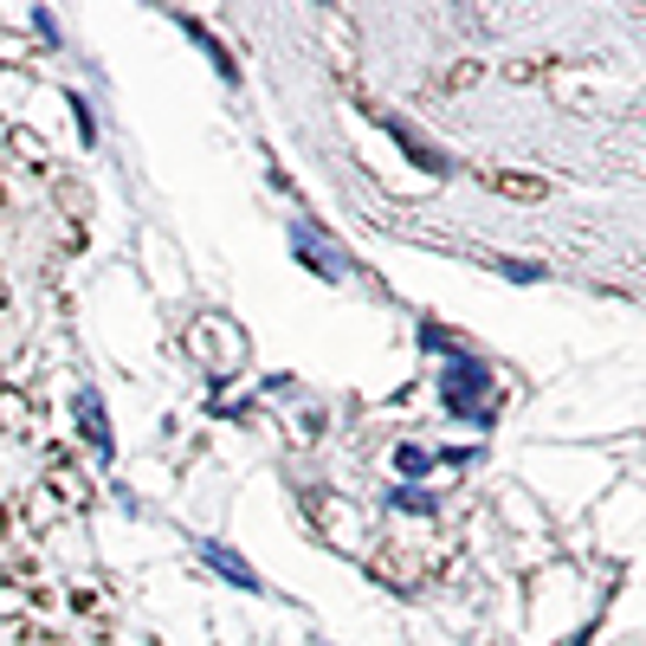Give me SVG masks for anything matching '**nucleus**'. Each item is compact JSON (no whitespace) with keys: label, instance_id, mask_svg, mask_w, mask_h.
<instances>
[{"label":"nucleus","instance_id":"4","mask_svg":"<svg viewBox=\"0 0 646 646\" xmlns=\"http://www.w3.org/2000/svg\"><path fill=\"white\" fill-rule=\"evenodd\" d=\"M78 421H84V433H91L97 453H110V427H104V401H97V388H78Z\"/></svg>","mask_w":646,"mask_h":646},{"label":"nucleus","instance_id":"7","mask_svg":"<svg viewBox=\"0 0 646 646\" xmlns=\"http://www.w3.org/2000/svg\"><path fill=\"white\" fill-rule=\"evenodd\" d=\"M498 272L517 279V285H537V279H543V266H530V259H498Z\"/></svg>","mask_w":646,"mask_h":646},{"label":"nucleus","instance_id":"1","mask_svg":"<svg viewBox=\"0 0 646 646\" xmlns=\"http://www.w3.org/2000/svg\"><path fill=\"white\" fill-rule=\"evenodd\" d=\"M439 408L446 414H459V421H479V427H492L498 414V381H492V368L472 356H446L439 368Z\"/></svg>","mask_w":646,"mask_h":646},{"label":"nucleus","instance_id":"6","mask_svg":"<svg viewBox=\"0 0 646 646\" xmlns=\"http://www.w3.org/2000/svg\"><path fill=\"white\" fill-rule=\"evenodd\" d=\"M388 504H395V510H408V517H433V498H427V492H414V485L388 492Z\"/></svg>","mask_w":646,"mask_h":646},{"label":"nucleus","instance_id":"8","mask_svg":"<svg viewBox=\"0 0 646 646\" xmlns=\"http://www.w3.org/2000/svg\"><path fill=\"white\" fill-rule=\"evenodd\" d=\"M492 188H504V195H543V181H517V175H485Z\"/></svg>","mask_w":646,"mask_h":646},{"label":"nucleus","instance_id":"5","mask_svg":"<svg viewBox=\"0 0 646 646\" xmlns=\"http://www.w3.org/2000/svg\"><path fill=\"white\" fill-rule=\"evenodd\" d=\"M395 472H401V479H427L433 459L421 453V446H395Z\"/></svg>","mask_w":646,"mask_h":646},{"label":"nucleus","instance_id":"10","mask_svg":"<svg viewBox=\"0 0 646 646\" xmlns=\"http://www.w3.org/2000/svg\"><path fill=\"white\" fill-rule=\"evenodd\" d=\"M588 634H595V627H575V634H569L563 646H588Z\"/></svg>","mask_w":646,"mask_h":646},{"label":"nucleus","instance_id":"3","mask_svg":"<svg viewBox=\"0 0 646 646\" xmlns=\"http://www.w3.org/2000/svg\"><path fill=\"white\" fill-rule=\"evenodd\" d=\"M201 556H208V563H214V575H226L233 588H259V575H252V563H246L239 550H226V543H214V537H208V543H201Z\"/></svg>","mask_w":646,"mask_h":646},{"label":"nucleus","instance_id":"9","mask_svg":"<svg viewBox=\"0 0 646 646\" xmlns=\"http://www.w3.org/2000/svg\"><path fill=\"white\" fill-rule=\"evenodd\" d=\"M72 117H78V137L97 143V124H91V104H84V97H72Z\"/></svg>","mask_w":646,"mask_h":646},{"label":"nucleus","instance_id":"2","mask_svg":"<svg viewBox=\"0 0 646 646\" xmlns=\"http://www.w3.org/2000/svg\"><path fill=\"white\" fill-rule=\"evenodd\" d=\"M291 246L304 252V266H310V272H324V279H337V272H343V252H337V246H324L310 220H291Z\"/></svg>","mask_w":646,"mask_h":646}]
</instances>
